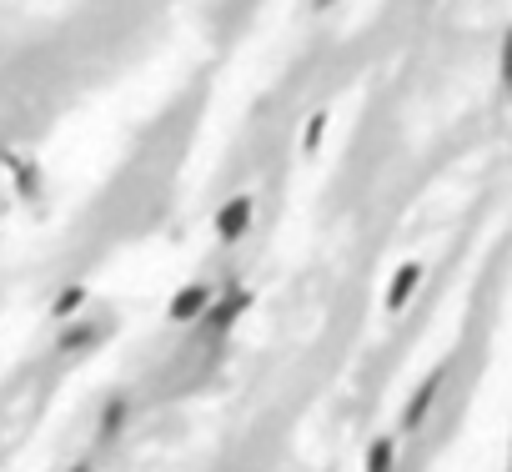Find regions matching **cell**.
<instances>
[{"instance_id":"5","label":"cell","mask_w":512,"mask_h":472,"mask_svg":"<svg viewBox=\"0 0 512 472\" xmlns=\"http://www.w3.org/2000/svg\"><path fill=\"white\" fill-rule=\"evenodd\" d=\"M437 392H442V372H432V377H427V382L417 387V397L407 402V412H402V427H407V432L427 422V412H432V402H437Z\"/></svg>"},{"instance_id":"7","label":"cell","mask_w":512,"mask_h":472,"mask_svg":"<svg viewBox=\"0 0 512 472\" xmlns=\"http://www.w3.org/2000/svg\"><path fill=\"white\" fill-rule=\"evenodd\" d=\"M322 131H327V111H312V116H307V126H302V151H317Z\"/></svg>"},{"instance_id":"3","label":"cell","mask_w":512,"mask_h":472,"mask_svg":"<svg viewBox=\"0 0 512 472\" xmlns=\"http://www.w3.org/2000/svg\"><path fill=\"white\" fill-rule=\"evenodd\" d=\"M246 226H251V196H231V201L216 211V236H221V242H236Z\"/></svg>"},{"instance_id":"2","label":"cell","mask_w":512,"mask_h":472,"mask_svg":"<svg viewBox=\"0 0 512 472\" xmlns=\"http://www.w3.org/2000/svg\"><path fill=\"white\" fill-rule=\"evenodd\" d=\"M216 297V287H206V282H191V287H181L176 292V302H171V322H201V312H206V302Z\"/></svg>"},{"instance_id":"6","label":"cell","mask_w":512,"mask_h":472,"mask_svg":"<svg viewBox=\"0 0 512 472\" xmlns=\"http://www.w3.org/2000/svg\"><path fill=\"white\" fill-rule=\"evenodd\" d=\"M497 81H502V91L512 96V26L502 31V51H497Z\"/></svg>"},{"instance_id":"4","label":"cell","mask_w":512,"mask_h":472,"mask_svg":"<svg viewBox=\"0 0 512 472\" xmlns=\"http://www.w3.org/2000/svg\"><path fill=\"white\" fill-rule=\"evenodd\" d=\"M422 287V262H407L392 282H387V312H402L412 302V292Z\"/></svg>"},{"instance_id":"9","label":"cell","mask_w":512,"mask_h":472,"mask_svg":"<svg viewBox=\"0 0 512 472\" xmlns=\"http://www.w3.org/2000/svg\"><path fill=\"white\" fill-rule=\"evenodd\" d=\"M392 452H397V447H392V437H382V442H372V452H367V467H372V472H382V467H392Z\"/></svg>"},{"instance_id":"10","label":"cell","mask_w":512,"mask_h":472,"mask_svg":"<svg viewBox=\"0 0 512 472\" xmlns=\"http://www.w3.org/2000/svg\"><path fill=\"white\" fill-rule=\"evenodd\" d=\"M86 342H91V327H81V332H71V337H66V342H61V347H66V352H71V347H86Z\"/></svg>"},{"instance_id":"12","label":"cell","mask_w":512,"mask_h":472,"mask_svg":"<svg viewBox=\"0 0 512 472\" xmlns=\"http://www.w3.org/2000/svg\"><path fill=\"white\" fill-rule=\"evenodd\" d=\"M0 161H6V146H0Z\"/></svg>"},{"instance_id":"8","label":"cell","mask_w":512,"mask_h":472,"mask_svg":"<svg viewBox=\"0 0 512 472\" xmlns=\"http://www.w3.org/2000/svg\"><path fill=\"white\" fill-rule=\"evenodd\" d=\"M76 307H86V287H66V292L56 297V307H51V312H56V317H71Z\"/></svg>"},{"instance_id":"1","label":"cell","mask_w":512,"mask_h":472,"mask_svg":"<svg viewBox=\"0 0 512 472\" xmlns=\"http://www.w3.org/2000/svg\"><path fill=\"white\" fill-rule=\"evenodd\" d=\"M246 302H251V297H246L241 287H231L226 297H211V302H206V312H201V327H206V332H226V327L246 312Z\"/></svg>"},{"instance_id":"11","label":"cell","mask_w":512,"mask_h":472,"mask_svg":"<svg viewBox=\"0 0 512 472\" xmlns=\"http://www.w3.org/2000/svg\"><path fill=\"white\" fill-rule=\"evenodd\" d=\"M327 6H337V0H317V11H327Z\"/></svg>"}]
</instances>
